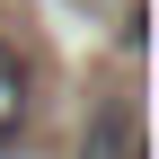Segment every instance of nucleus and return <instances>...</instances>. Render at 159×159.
Masks as SVG:
<instances>
[{"label":"nucleus","instance_id":"1","mask_svg":"<svg viewBox=\"0 0 159 159\" xmlns=\"http://www.w3.org/2000/svg\"><path fill=\"white\" fill-rule=\"evenodd\" d=\"M80 159H142V115H133V97H97L89 106Z\"/></svg>","mask_w":159,"mask_h":159},{"label":"nucleus","instance_id":"2","mask_svg":"<svg viewBox=\"0 0 159 159\" xmlns=\"http://www.w3.org/2000/svg\"><path fill=\"white\" fill-rule=\"evenodd\" d=\"M18 115H27V89H18V62L0 53V150L18 142Z\"/></svg>","mask_w":159,"mask_h":159}]
</instances>
